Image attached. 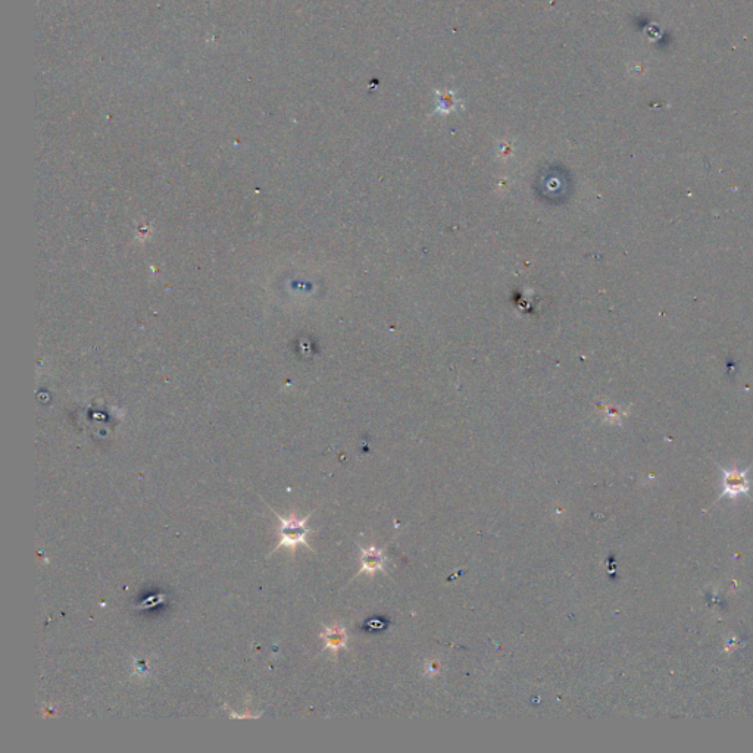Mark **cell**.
<instances>
[{
  "instance_id": "7a4b0ae2",
  "label": "cell",
  "mask_w": 753,
  "mask_h": 753,
  "mask_svg": "<svg viewBox=\"0 0 753 753\" xmlns=\"http://www.w3.org/2000/svg\"><path fill=\"white\" fill-rule=\"evenodd\" d=\"M752 467L753 465H749L746 469H740L738 467H733V468L718 467L723 472V487H724L723 493L718 496V500H721L723 498H728L733 500L743 495L749 496L752 486L747 479V474Z\"/></svg>"
},
{
  "instance_id": "3957f363",
  "label": "cell",
  "mask_w": 753,
  "mask_h": 753,
  "mask_svg": "<svg viewBox=\"0 0 753 753\" xmlns=\"http://www.w3.org/2000/svg\"><path fill=\"white\" fill-rule=\"evenodd\" d=\"M321 638L324 640V649L330 650L333 654H337L341 649H346L349 642L346 628L340 624L325 626L324 631L321 633Z\"/></svg>"
},
{
  "instance_id": "6da1fadb",
  "label": "cell",
  "mask_w": 753,
  "mask_h": 753,
  "mask_svg": "<svg viewBox=\"0 0 753 753\" xmlns=\"http://www.w3.org/2000/svg\"><path fill=\"white\" fill-rule=\"evenodd\" d=\"M270 510H271V506H270ZM271 511L277 515L278 522H280V526H278V545L272 549V553L280 548H286L290 552H296L298 546L300 545H305L309 548L308 534L310 533V530L308 527V521H309L310 514L308 517L299 518L296 514H291L290 517H281L274 510Z\"/></svg>"
},
{
  "instance_id": "277c9868",
  "label": "cell",
  "mask_w": 753,
  "mask_h": 753,
  "mask_svg": "<svg viewBox=\"0 0 753 753\" xmlns=\"http://www.w3.org/2000/svg\"><path fill=\"white\" fill-rule=\"evenodd\" d=\"M386 559V553L381 549H376L374 546L368 549L361 548V569H359L357 574L374 576L375 572L384 571Z\"/></svg>"
},
{
  "instance_id": "5b68a950",
  "label": "cell",
  "mask_w": 753,
  "mask_h": 753,
  "mask_svg": "<svg viewBox=\"0 0 753 753\" xmlns=\"http://www.w3.org/2000/svg\"><path fill=\"white\" fill-rule=\"evenodd\" d=\"M739 646H740V643H739V642H735V640H734V638H731V642H730V643H728V645L726 646V650H730V652H733L734 649H738Z\"/></svg>"
}]
</instances>
